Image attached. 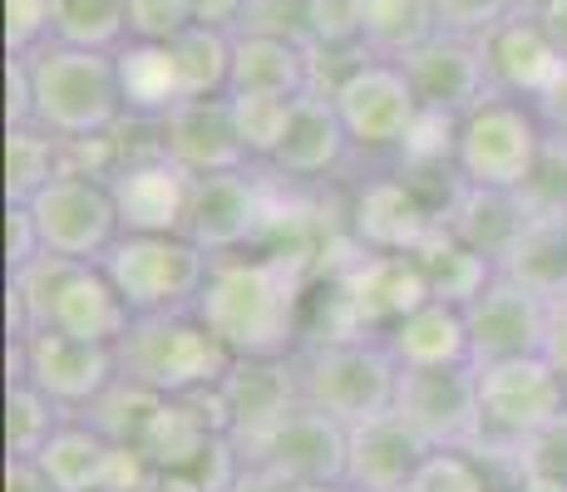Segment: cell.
Masks as SVG:
<instances>
[{
	"label": "cell",
	"instance_id": "1",
	"mask_svg": "<svg viewBox=\"0 0 567 492\" xmlns=\"http://www.w3.org/2000/svg\"><path fill=\"white\" fill-rule=\"evenodd\" d=\"M311 281L316 261L297 251L257 247L237 257H213L193 311L233 349V359H291L307 331Z\"/></svg>",
	"mask_w": 567,
	"mask_h": 492
},
{
	"label": "cell",
	"instance_id": "2",
	"mask_svg": "<svg viewBox=\"0 0 567 492\" xmlns=\"http://www.w3.org/2000/svg\"><path fill=\"white\" fill-rule=\"evenodd\" d=\"M118 365L128 379L154 389L158 399H193V394L223 389L233 375V349L198 321V311L144 315L118 345Z\"/></svg>",
	"mask_w": 567,
	"mask_h": 492
},
{
	"label": "cell",
	"instance_id": "3",
	"mask_svg": "<svg viewBox=\"0 0 567 492\" xmlns=\"http://www.w3.org/2000/svg\"><path fill=\"white\" fill-rule=\"evenodd\" d=\"M478 369V439L474 453L518 458L538 433L567 419V375L548 355L504 359Z\"/></svg>",
	"mask_w": 567,
	"mask_h": 492
},
{
	"label": "cell",
	"instance_id": "4",
	"mask_svg": "<svg viewBox=\"0 0 567 492\" xmlns=\"http://www.w3.org/2000/svg\"><path fill=\"white\" fill-rule=\"evenodd\" d=\"M35 74V124L54 138H90L124 124V94H118V64L100 50L45 45L30 54Z\"/></svg>",
	"mask_w": 567,
	"mask_h": 492
},
{
	"label": "cell",
	"instance_id": "5",
	"mask_svg": "<svg viewBox=\"0 0 567 492\" xmlns=\"http://www.w3.org/2000/svg\"><path fill=\"white\" fill-rule=\"evenodd\" d=\"M301 404L341 419L346 429H361L370 419L395 414L400 365L385 341H336L297 349Z\"/></svg>",
	"mask_w": 567,
	"mask_h": 492
},
{
	"label": "cell",
	"instance_id": "6",
	"mask_svg": "<svg viewBox=\"0 0 567 492\" xmlns=\"http://www.w3.org/2000/svg\"><path fill=\"white\" fill-rule=\"evenodd\" d=\"M548 144V124L528 98L514 94H484L460 118V148L454 168L468 188L488 192H523Z\"/></svg>",
	"mask_w": 567,
	"mask_h": 492
},
{
	"label": "cell",
	"instance_id": "7",
	"mask_svg": "<svg viewBox=\"0 0 567 492\" xmlns=\"http://www.w3.org/2000/svg\"><path fill=\"white\" fill-rule=\"evenodd\" d=\"M321 94H331L355 158L395 168L400 148H405L414 118H420V108H424L420 94H414V84H410V74H405V64L370 60L365 54V60L346 64Z\"/></svg>",
	"mask_w": 567,
	"mask_h": 492
},
{
	"label": "cell",
	"instance_id": "8",
	"mask_svg": "<svg viewBox=\"0 0 567 492\" xmlns=\"http://www.w3.org/2000/svg\"><path fill=\"white\" fill-rule=\"evenodd\" d=\"M109 271V281L118 286V295L128 301V311L144 315H173V311H193L198 295L207 286L213 257L188 242V237H134L124 232L109 257L100 261Z\"/></svg>",
	"mask_w": 567,
	"mask_h": 492
},
{
	"label": "cell",
	"instance_id": "9",
	"mask_svg": "<svg viewBox=\"0 0 567 492\" xmlns=\"http://www.w3.org/2000/svg\"><path fill=\"white\" fill-rule=\"evenodd\" d=\"M267 222H271V172L252 163V168L198 178L183 237L198 242L207 257H237V251H257L267 242Z\"/></svg>",
	"mask_w": 567,
	"mask_h": 492
},
{
	"label": "cell",
	"instance_id": "10",
	"mask_svg": "<svg viewBox=\"0 0 567 492\" xmlns=\"http://www.w3.org/2000/svg\"><path fill=\"white\" fill-rule=\"evenodd\" d=\"M118 375H124V365H118L114 345H90L60 331H35L25 341H10V379H30L70 414H84Z\"/></svg>",
	"mask_w": 567,
	"mask_h": 492
},
{
	"label": "cell",
	"instance_id": "11",
	"mask_svg": "<svg viewBox=\"0 0 567 492\" xmlns=\"http://www.w3.org/2000/svg\"><path fill=\"white\" fill-rule=\"evenodd\" d=\"M395 419L430 453L440 448H474L478 439V369H400Z\"/></svg>",
	"mask_w": 567,
	"mask_h": 492
},
{
	"label": "cell",
	"instance_id": "12",
	"mask_svg": "<svg viewBox=\"0 0 567 492\" xmlns=\"http://www.w3.org/2000/svg\"><path fill=\"white\" fill-rule=\"evenodd\" d=\"M40 222V237H45V251L70 261H104L109 247L124 237V222H118V207L109 182L100 178H74V172H60L35 202H25Z\"/></svg>",
	"mask_w": 567,
	"mask_h": 492
},
{
	"label": "cell",
	"instance_id": "13",
	"mask_svg": "<svg viewBox=\"0 0 567 492\" xmlns=\"http://www.w3.org/2000/svg\"><path fill=\"white\" fill-rule=\"evenodd\" d=\"M474 365H504V359L548 355V295L498 271L478 301L464 305Z\"/></svg>",
	"mask_w": 567,
	"mask_h": 492
},
{
	"label": "cell",
	"instance_id": "14",
	"mask_svg": "<svg viewBox=\"0 0 567 492\" xmlns=\"http://www.w3.org/2000/svg\"><path fill=\"white\" fill-rule=\"evenodd\" d=\"M223 419L227 439L247 453L252 468L257 448L301 409V379H297V355L291 359H237L233 375L223 379Z\"/></svg>",
	"mask_w": 567,
	"mask_h": 492
},
{
	"label": "cell",
	"instance_id": "15",
	"mask_svg": "<svg viewBox=\"0 0 567 492\" xmlns=\"http://www.w3.org/2000/svg\"><path fill=\"white\" fill-rule=\"evenodd\" d=\"M193 188H198V178H193L183 163H173L163 148L128 158L124 168L114 172V182H109L118 222L134 237H183Z\"/></svg>",
	"mask_w": 567,
	"mask_h": 492
},
{
	"label": "cell",
	"instance_id": "16",
	"mask_svg": "<svg viewBox=\"0 0 567 492\" xmlns=\"http://www.w3.org/2000/svg\"><path fill=\"white\" fill-rule=\"evenodd\" d=\"M434 227H440V217L430 212V202L395 168L370 172L355 188L351 207H346L351 242L365 251H385V257H414L434 237Z\"/></svg>",
	"mask_w": 567,
	"mask_h": 492
},
{
	"label": "cell",
	"instance_id": "17",
	"mask_svg": "<svg viewBox=\"0 0 567 492\" xmlns=\"http://www.w3.org/2000/svg\"><path fill=\"white\" fill-rule=\"evenodd\" d=\"M484 64H488V84L494 94H514L528 104H543L553 94V84L567 74V54L558 50V40L548 35V25L538 20V10H508L484 40Z\"/></svg>",
	"mask_w": 567,
	"mask_h": 492
},
{
	"label": "cell",
	"instance_id": "18",
	"mask_svg": "<svg viewBox=\"0 0 567 492\" xmlns=\"http://www.w3.org/2000/svg\"><path fill=\"white\" fill-rule=\"evenodd\" d=\"M346 453H351V429L341 419L301 404L267 443L257 448L252 468L267 473L277 488L291 483H346Z\"/></svg>",
	"mask_w": 567,
	"mask_h": 492
},
{
	"label": "cell",
	"instance_id": "19",
	"mask_svg": "<svg viewBox=\"0 0 567 492\" xmlns=\"http://www.w3.org/2000/svg\"><path fill=\"white\" fill-rule=\"evenodd\" d=\"M351 158H355V148H351V138H346L331 94L307 90L297 98V108H291L287 138H281L277 158L267 163V172L281 188H321V182H331Z\"/></svg>",
	"mask_w": 567,
	"mask_h": 492
},
{
	"label": "cell",
	"instance_id": "20",
	"mask_svg": "<svg viewBox=\"0 0 567 492\" xmlns=\"http://www.w3.org/2000/svg\"><path fill=\"white\" fill-rule=\"evenodd\" d=\"M158 144L173 163H183L193 178L252 168L243 138H237L233 104H227V98H183L158 124Z\"/></svg>",
	"mask_w": 567,
	"mask_h": 492
},
{
	"label": "cell",
	"instance_id": "21",
	"mask_svg": "<svg viewBox=\"0 0 567 492\" xmlns=\"http://www.w3.org/2000/svg\"><path fill=\"white\" fill-rule=\"evenodd\" d=\"M138 315L128 311V301L118 295V286L109 281V271L100 261H70L64 271L60 291H54L50 305V321L45 331L74 335V341H90V345H124V335L134 331Z\"/></svg>",
	"mask_w": 567,
	"mask_h": 492
},
{
	"label": "cell",
	"instance_id": "22",
	"mask_svg": "<svg viewBox=\"0 0 567 492\" xmlns=\"http://www.w3.org/2000/svg\"><path fill=\"white\" fill-rule=\"evenodd\" d=\"M405 74L420 94L424 108H440V114L464 118L468 108L484 94H494L488 84V64H484V45L468 35H434L424 50H414L405 60Z\"/></svg>",
	"mask_w": 567,
	"mask_h": 492
},
{
	"label": "cell",
	"instance_id": "23",
	"mask_svg": "<svg viewBox=\"0 0 567 492\" xmlns=\"http://www.w3.org/2000/svg\"><path fill=\"white\" fill-rule=\"evenodd\" d=\"M424 448L395 414L385 419H370L361 429H351V453H346V492H414L420 478Z\"/></svg>",
	"mask_w": 567,
	"mask_h": 492
},
{
	"label": "cell",
	"instance_id": "24",
	"mask_svg": "<svg viewBox=\"0 0 567 492\" xmlns=\"http://www.w3.org/2000/svg\"><path fill=\"white\" fill-rule=\"evenodd\" d=\"M385 349L395 355L400 369H454L474 365V345H468V321L460 305L450 301H424L405 321H395L385 335Z\"/></svg>",
	"mask_w": 567,
	"mask_h": 492
},
{
	"label": "cell",
	"instance_id": "25",
	"mask_svg": "<svg viewBox=\"0 0 567 492\" xmlns=\"http://www.w3.org/2000/svg\"><path fill=\"white\" fill-rule=\"evenodd\" d=\"M316 90V50L271 35H233V94L301 98Z\"/></svg>",
	"mask_w": 567,
	"mask_h": 492
},
{
	"label": "cell",
	"instance_id": "26",
	"mask_svg": "<svg viewBox=\"0 0 567 492\" xmlns=\"http://www.w3.org/2000/svg\"><path fill=\"white\" fill-rule=\"evenodd\" d=\"M114 64H118V94H124V114L128 118L163 124V118L183 104L178 64H173L168 45H154V40H128V45L114 54Z\"/></svg>",
	"mask_w": 567,
	"mask_h": 492
},
{
	"label": "cell",
	"instance_id": "27",
	"mask_svg": "<svg viewBox=\"0 0 567 492\" xmlns=\"http://www.w3.org/2000/svg\"><path fill=\"white\" fill-rule=\"evenodd\" d=\"M528 222H533V212L523 207L518 192H488V188H464L454 212L444 217V227H450L460 242L494 257L498 266H504L508 251L518 247V237L528 232Z\"/></svg>",
	"mask_w": 567,
	"mask_h": 492
},
{
	"label": "cell",
	"instance_id": "28",
	"mask_svg": "<svg viewBox=\"0 0 567 492\" xmlns=\"http://www.w3.org/2000/svg\"><path fill=\"white\" fill-rule=\"evenodd\" d=\"M414 261L424 266V281H430L434 301H450V305H464L478 301V295L488 291V281L498 276V261L484 257V251H474L468 242L450 232V227H434V237L414 251Z\"/></svg>",
	"mask_w": 567,
	"mask_h": 492
},
{
	"label": "cell",
	"instance_id": "29",
	"mask_svg": "<svg viewBox=\"0 0 567 492\" xmlns=\"http://www.w3.org/2000/svg\"><path fill=\"white\" fill-rule=\"evenodd\" d=\"M440 35L434 0H365V54L370 60L405 64Z\"/></svg>",
	"mask_w": 567,
	"mask_h": 492
},
{
	"label": "cell",
	"instance_id": "30",
	"mask_svg": "<svg viewBox=\"0 0 567 492\" xmlns=\"http://www.w3.org/2000/svg\"><path fill=\"white\" fill-rule=\"evenodd\" d=\"M109 453H114V443H109L94 423L70 419L35 463L45 468V478L60 492H100L104 473H109Z\"/></svg>",
	"mask_w": 567,
	"mask_h": 492
},
{
	"label": "cell",
	"instance_id": "31",
	"mask_svg": "<svg viewBox=\"0 0 567 492\" xmlns=\"http://www.w3.org/2000/svg\"><path fill=\"white\" fill-rule=\"evenodd\" d=\"M168 50H173V64H178L183 98H227L233 94V30L188 25Z\"/></svg>",
	"mask_w": 567,
	"mask_h": 492
},
{
	"label": "cell",
	"instance_id": "32",
	"mask_svg": "<svg viewBox=\"0 0 567 492\" xmlns=\"http://www.w3.org/2000/svg\"><path fill=\"white\" fill-rule=\"evenodd\" d=\"M498 271L553 301L567 286V217H533Z\"/></svg>",
	"mask_w": 567,
	"mask_h": 492
},
{
	"label": "cell",
	"instance_id": "33",
	"mask_svg": "<svg viewBox=\"0 0 567 492\" xmlns=\"http://www.w3.org/2000/svg\"><path fill=\"white\" fill-rule=\"evenodd\" d=\"M64 172L60 138L40 124L6 128V202H35Z\"/></svg>",
	"mask_w": 567,
	"mask_h": 492
},
{
	"label": "cell",
	"instance_id": "34",
	"mask_svg": "<svg viewBox=\"0 0 567 492\" xmlns=\"http://www.w3.org/2000/svg\"><path fill=\"white\" fill-rule=\"evenodd\" d=\"M70 419L74 414L60 409L45 389H35L30 379H10L6 385V458H40Z\"/></svg>",
	"mask_w": 567,
	"mask_h": 492
},
{
	"label": "cell",
	"instance_id": "35",
	"mask_svg": "<svg viewBox=\"0 0 567 492\" xmlns=\"http://www.w3.org/2000/svg\"><path fill=\"white\" fill-rule=\"evenodd\" d=\"M54 45L118 54L128 45V0H54Z\"/></svg>",
	"mask_w": 567,
	"mask_h": 492
},
{
	"label": "cell",
	"instance_id": "36",
	"mask_svg": "<svg viewBox=\"0 0 567 492\" xmlns=\"http://www.w3.org/2000/svg\"><path fill=\"white\" fill-rule=\"evenodd\" d=\"M158 404H163V399H158L154 389H144L138 379L118 375L114 385H109L84 414H74V419L94 423V429H100L109 443H138V433H144V423L154 419Z\"/></svg>",
	"mask_w": 567,
	"mask_h": 492
},
{
	"label": "cell",
	"instance_id": "37",
	"mask_svg": "<svg viewBox=\"0 0 567 492\" xmlns=\"http://www.w3.org/2000/svg\"><path fill=\"white\" fill-rule=\"evenodd\" d=\"M233 104V124H237V138H243L247 158L257 168H267L277 158L281 138H287V124H291V108L297 98H277V94H227Z\"/></svg>",
	"mask_w": 567,
	"mask_h": 492
},
{
	"label": "cell",
	"instance_id": "38",
	"mask_svg": "<svg viewBox=\"0 0 567 492\" xmlns=\"http://www.w3.org/2000/svg\"><path fill=\"white\" fill-rule=\"evenodd\" d=\"M311 50L326 60L365 54V0H311Z\"/></svg>",
	"mask_w": 567,
	"mask_h": 492
},
{
	"label": "cell",
	"instance_id": "39",
	"mask_svg": "<svg viewBox=\"0 0 567 492\" xmlns=\"http://www.w3.org/2000/svg\"><path fill=\"white\" fill-rule=\"evenodd\" d=\"M488 473H494L488 458H478L474 448H440L424 458L414 492H498Z\"/></svg>",
	"mask_w": 567,
	"mask_h": 492
},
{
	"label": "cell",
	"instance_id": "40",
	"mask_svg": "<svg viewBox=\"0 0 567 492\" xmlns=\"http://www.w3.org/2000/svg\"><path fill=\"white\" fill-rule=\"evenodd\" d=\"M533 217H567V134H553L543 144V158L533 168L528 188L518 192Z\"/></svg>",
	"mask_w": 567,
	"mask_h": 492
},
{
	"label": "cell",
	"instance_id": "41",
	"mask_svg": "<svg viewBox=\"0 0 567 492\" xmlns=\"http://www.w3.org/2000/svg\"><path fill=\"white\" fill-rule=\"evenodd\" d=\"M237 35H271L311 50V0H247Z\"/></svg>",
	"mask_w": 567,
	"mask_h": 492
},
{
	"label": "cell",
	"instance_id": "42",
	"mask_svg": "<svg viewBox=\"0 0 567 492\" xmlns=\"http://www.w3.org/2000/svg\"><path fill=\"white\" fill-rule=\"evenodd\" d=\"M54 45V0H6V54H40Z\"/></svg>",
	"mask_w": 567,
	"mask_h": 492
},
{
	"label": "cell",
	"instance_id": "43",
	"mask_svg": "<svg viewBox=\"0 0 567 492\" xmlns=\"http://www.w3.org/2000/svg\"><path fill=\"white\" fill-rule=\"evenodd\" d=\"M193 25V0H128V40L173 45Z\"/></svg>",
	"mask_w": 567,
	"mask_h": 492
},
{
	"label": "cell",
	"instance_id": "44",
	"mask_svg": "<svg viewBox=\"0 0 567 492\" xmlns=\"http://www.w3.org/2000/svg\"><path fill=\"white\" fill-rule=\"evenodd\" d=\"M434 10H440V30H444V35L484 40L514 6H508V0H434Z\"/></svg>",
	"mask_w": 567,
	"mask_h": 492
},
{
	"label": "cell",
	"instance_id": "45",
	"mask_svg": "<svg viewBox=\"0 0 567 492\" xmlns=\"http://www.w3.org/2000/svg\"><path fill=\"white\" fill-rule=\"evenodd\" d=\"M40 257H45V237H40L35 212L25 202H6V276L25 271Z\"/></svg>",
	"mask_w": 567,
	"mask_h": 492
},
{
	"label": "cell",
	"instance_id": "46",
	"mask_svg": "<svg viewBox=\"0 0 567 492\" xmlns=\"http://www.w3.org/2000/svg\"><path fill=\"white\" fill-rule=\"evenodd\" d=\"M35 124V74L25 54H6V128Z\"/></svg>",
	"mask_w": 567,
	"mask_h": 492
},
{
	"label": "cell",
	"instance_id": "47",
	"mask_svg": "<svg viewBox=\"0 0 567 492\" xmlns=\"http://www.w3.org/2000/svg\"><path fill=\"white\" fill-rule=\"evenodd\" d=\"M247 0H193V25H213V30H233L243 25Z\"/></svg>",
	"mask_w": 567,
	"mask_h": 492
},
{
	"label": "cell",
	"instance_id": "48",
	"mask_svg": "<svg viewBox=\"0 0 567 492\" xmlns=\"http://www.w3.org/2000/svg\"><path fill=\"white\" fill-rule=\"evenodd\" d=\"M6 492H60L35 458H6Z\"/></svg>",
	"mask_w": 567,
	"mask_h": 492
},
{
	"label": "cell",
	"instance_id": "49",
	"mask_svg": "<svg viewBox=\"0 0 567 492\" xmlns=\"http://www.w3.org/2000/svg\"><path fill=\"white\" fill-rule=\"evenodd\" d=\"M548 359L567 375V286L548 301Z\"/></svg>",
	"mask_w": 567,
	"mask_h": 492
},
{
	"label": "cell",
	"instance_id": "50",
	"mask_svg": "<svg viewBox=\"0 0 567 492\" xmlns=\"http://www.w3.org/2000/svg\"><path fill=\"white\" fill-rule=\"evenodd\" d=\"M533 10H538V20L548 25V35L558 40V50L567 54V0H538Z\"/></svg>",
	"mask_w": 567,
	"mask_h": 492
},
{
	"label": "cell",
	"instance_id": "51",
	"mask_svg": "<svg viewBox=\"0 0 567 492\" xmlns=\"http://www.w3.org/2000/svg\"><path fill=\"white\" fill-rule=\"evenodd\" d=\"M144 492H203V488L193 483V473H154V483Z\"/></svg>",
	"mask_w": 567,
	"mask_h": 492
},
{
	"label": "cell",
	"instance_id": "52",
	"mask_svg": "<svg viewBox=\"0 0 567 492\" xmlns=\"http://www.w3.org/2000/svg\"><path fill=\"white\" fill-rule=\"evenodd\" d=\"M514 492H567V483L563 478H543V473H523L518 483H514Z\"/></svg>",
	"mask_w": 567,
	"mask_h": 492
},
{
	"label": "cell",
	"instance_id": "53",
	"mask_svg": "<svg viewBox=\"0 0 567 492\" xmlns=\"http://www.w3.org/2000/svg\"><path fill=\"white\" fill-rule=\"evenodd\" d=\"M277 492H346L341 483H291V488H277Z\"/></svg>",
	"mask_w": 567,
	"mask_h": 492
},
{
	"label": "cell",
	"instance_id": "54",
	"mask_svg": "<svg viewBox=\"0 0 567 492\" xmlns=\"http://www.w3.org/2000/svg\"><path fill=\"white\" fill-rule=\"evenodd\" d=\"M508 6H514V10H528V6H538V0H508Z\"/></svg>",
	"mask_w": 567,
	"mask_h": 492
}]
</instances>
